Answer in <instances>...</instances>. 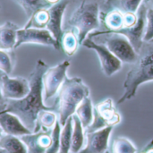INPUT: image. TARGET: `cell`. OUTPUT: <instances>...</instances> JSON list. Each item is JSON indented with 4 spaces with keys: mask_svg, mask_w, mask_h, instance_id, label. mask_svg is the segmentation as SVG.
Returning a JSON list of instances; mask_svg holds the SVG:
<instances>
[{
    "mask_svg": "<svg viewBox=\"0 0 153 153\" xmlns=\"http://www.w3.org/2000/svg\"><path fill=\"white\" fill-rule=\"evenodd\" d=\"M48 68L49 66L43 60H38L29 77L30 85L29 93L21 100L1 98L0 112H9L17 116L32 133L37 126L38 117L42 110H53L56 112L55 105L49 107L44 104L43 76Z\"/></svg>",
    "mask_w": 153,
    "mask_h": 153,
    "instance_id": "obj_1",
    "label": "cell"
},
{
    "mask_svg": "<svg viewBox=\"0 0 153 153\" xmlns=\"http://www.w3.org/2000/svg\"><path fill=\"white\" fill-rule=\"evenodd\" d=\"M138 54L136 63L126 74L123 85L125 91L117 104L133 99L142 84L153 82V41H145Z\"/></svg>",
    "mask_w": 153,
    "mask_h": 153,
    "instance_id": "obj_2",
    "label": "cell"
},
{
    "mask_svg": "<svg viewBox=\"0 0 153 153\" xmlns=\"http://www.w3.org/2000/svg\"><path fill=\"white\" fill-rule=\"evenodd\" d=\"M89 96L90 89L82 78H69L66 76L54 104L56 108L61 126H65L68 118L75 114L82 101Z\"/></svg>",
    "mask_w": 153,
    "mask_h": 153,
    "instance_id": "obj_3",
    "label": "cell"
},
{
    "mask_svg": "<svg viewBox=\"0 0 153 153\" xmlns=\"http://www.w3.org/2000/svg\"><path fill=\"white\" fill-rule=\"evenodd\" d=\"M67 24L76 30L80 45H82L91 32L100 28V12L99 4L97 2L86 3L83 1L73 13Z\"/></svg>",
    "mask_w": 153,
    "mask_h": 153,
    "instance_id": "obj_4",
    "label": "cell"
},
{
    "mask_svg": "<svg viewBox=\"0 0 153 153\" xmlns=\"http://www.w3.org/2000/svg\"><path fill=\"white\" fill-rule=\"evenodd\" d=\"M100 36H102V44L106 45L122 63L133 65L136 63L139 54L126 36L119 33H107Z\"/></svg>",
    "mask_w": 153,
    "mask_h": 153,
    "instance_id": "obj_5",
    "label": "cell"
},
{
    "mask_svg": "<svg viewBox=\"0 0 153 153\" xmlns=\"http://www.w3.org/2000/svg\"><path fill=\"white\" fill-rule=\"evenodd\" d=\"M121 122V116L116 110L112 99H106L94 107V119L90 127L85 129V133H91L97 130L115 126Z\"/></svg>",
    "mask_w": 153,
    "mask_h": 153,
    "instance_id": "obj_6",
    "label": "cell"
},
{
    "mask_svg": "<svg viewBox=\"0 0 153 153\" xmlns=\"http://www.w3.org/2000/svg\"><path fill=\"white\" fill-rule=\"evenodd\" d=\"M82 45L96 52L100 59L101 70L107 77H110L121 70L122 62L108 49L106 45L102 43L99 44L89 37L84 39Z\"/></svg>",
    "mask_w": 153,
    "mask_h": 153,
    "instance_id": "obj_7",
    "label": "cell"
},
{
    "mask_svg": "<svg viewBox=\"0 0 153 153\" xmlns=\"http://www.w3.org/2000/svg\"><path fill=\"white\" fill-rule=\"evenodd\" d=\"M70 66L68 60L49 67L43 76V87H44V100L48 101L56 96L60 88L62 87L65 78L66 72Z\"/></svg>",
    "mask_w": 153,
    "mask_h": 153,
    "instance_id": "obj_8",
    "label": "cell"
},
{
    "mask_svg": "<svg viewBox=\"0 0 153 153\" xmlns=\"http://www.w3.org/2000/svg\"><path fill=\"white\" fill-rule=\"evenodd\" d=\"M23 44H39L53 47L56 50L61 49V46L53 37L48 29L22 28L17 32V43L15 48Z\"/></svg>",
    "mask_w": 153,
    "mask_h": 153,
    "instance_id": "obj_9",
    "label": "cell"
},
{
    "mask_svg": "<svg viewBox=\"0 0 153 153\" xmlns=\"http://www.w3.org/2000/svg\"><path fill=\"white\" fill-rule=\"evenodd\" d=\"M1 98L7 100H21L30 90V81L23 77L11 78L4 72L0 75Z\"/></svg>",
    "mask_w": 153,
    "mask_h": 153,
    "instance_id": "obj_10",
    "label": "cell"
},
{
    "mask_svg": "<svg viewBox=\"0 0 153 153\" xmlns=\"http://www.w3.org/2000/svg\"><path fill=\"white\" fill-rule=\"evenodd\" d=\"M114 126H108L95 132L86 133V145L79 153H106Z\"/></svg>",
    "mask_w": 153,
    "mask_h": 153,
    "instance_id": "obj_11",
    "label": "cell"
},
{
    "mask_svg": "<svg viewBox=\"0 0 153 153\" xmlns=\"http://www.w3.org/2000/svg\"><path fill=\"white\" fill-rule=\"evenodd\" d=\"M67 5H68V1L62 0L59 3L53 4L50 8H48L50 17H49L48 23L47 25V29L50 31V33L56 39V41L59 43L60 46H61L62 37L65 32L63 30L64 13L65 12Z\"/></svg>",
    "mask_w": 153,
    "mask_h": 153,
    "instance_id": "obj_12",
    "label": "cell"
},
{
    "mask_svg": "<svg viewBox=\"0 0 153 153\" xmlns=\"http://www.w3.org/2000/svg\"><path fill=\"white\" fill-rule=\"evenodd\" d=\"M52 130H40L36 133L23 135L21 140L25 143L29 153H47L51 144Z\"/></svg>",
    "mask_w": 153,
    "mask_h": 153,
    "instance_id": "obj_13",
    "label": "cell"
},
{
    "mask_svg": "<svg viewBox=\"0 0 153 153\" xmlns=\"http://www.w3.org/2000/svg\"><path fill=\"white\" fill-rule=\"evenodd\" d=\"M0 126L2 134L17 137H22L32 133L17 116L9 112H0Z\"/></svg>",
    "mask_w": 153,
    "mask_h": 153,
    "instance_id": "obj_14",
    "label": "cell"
},
{
    "mask_svg": "<svg viewBox=\"0 0 153 153\" xmlns=\"http://www.w3.org/2000/svg\"><path fill=\"white\" fill-rule=\"evenodd\" d=\"M19 26L12 22H6L0 27V49H15Z\"/></svg>",
    "mask_w": 153,
    "mask_h": 153,
    "instance_id": "obj_15",
    "label": "cell"
},
{
    "mask_svg": "<svg viewBox=\"0 0 153 153\" xmlns=\"http://www.w3.org/2000/svg\"><path fill=\"white\" fill-rule=\"evenodd\" d=\"M75 115L78 116L84 129H87L91 126L94 119V107L90 96L85 98L78 106Z\"/></svg>",
    "mask_w": 153,
    "mask_h": 153,
    "instance_id": "obj_16",
    "label": "cell"
},
{
    "mask_svg": "<svg viewBox=\"0 0 153 153\" xmlns=\"http://www.w3.org/2000/svg\"><path fill=\"white\" fill-rule=\"evenodd\" d=\"M74 119V130L72 136V145H71V153H79L84 146L85 135H84V127L77 115L73 116Z\"/></svg>",
    "mask_w": 153,
    "mask_h": 153,
    "instance_id": "obj_17",
    "label": "cell"
},
{
    "mask_svg": "<svg viewBox=\"0 0 153 153\" xmlns=\"http://www.w3.org/2000/svg\"><path fill=\"white\" fill-rule=\"evenodd\" d=\"M0 149H4L10 153H29L25 143L20 137L1 134Z\"/></svg>",
    "mask_w": 153,
    "mask_h": 153,
    "instance_id": "obj_18",
    "label": "cell"
},
{
    "mask_svg": "<svg viewBox=\"0 0 153 153\" xmlns=\"http://www.w3.org/2000/svg\"><path fill=\"white\" fill-rule=\"evenodd\" d=\"M25 13L30 19L37 11L41 9H48L52 6L47 0H13Z\"/></svg>",
    "mask_w": 153,
    "mask_h": 153,
    "instance_id": "obj_19",
    "label": "cell"
},
{
    "mask_svg": "<svg viewBox=\"0 0 153 153\" xmlns=\"http://www.w3.org/2000/svg\"><path fill=\"white\" fill-rule=\"evenodd\" d=\"M74 130V119L73 117H69L60 134V152L59 153H71L72 136Z\"/></svg>",
    "mask_w": 153,
    "mask_h": 153,
    "instance_id": "obj_20",
    "label": "cell"
},
{
    "mask_svg": "<svg viewBox=\"0 0 153 153\" xmlns=\"http://www.w3.org/2000/svg\"><path fill=\"white\" fill-rule=\"evenodd\" d=\"M80 45L77 34L73 30H67L64 32L61 40V48L68 56H74Z\"/></svg>",
    "mask_w": 153,
    "mask_h": 153,
    "instance_id": "obj_21",
    "label": "cell"
},
{
    "mask_svg": "<svg viewBox=\"0 0 153 153\" xmlns=\"http://www.w3.org/2000/svg\"><path fill=\"white\" fill-rule=\"evenodd\" d=\"M56 115L53 110H42L37 120V126L33 133L39 132L40 130H51L54 128L55 125L56 124Z\"/></svg>",
    "mask_w": 153,
    "mask_h": 153,
    "instance_id": "obj_22",
    "label": "cell"
},
{
    "mask_svg": "<svg viewBox=\"0 0 153 153\" xmlns=\"http://www.w3.org/2000/svg\"><path fill=\"white\" fill-rule=\"evenodd\" d=\"M143 0H108L107 4L112 9H117L122 13H137L141 7Z\"/></svg>",
    "mask_w": 153,
    "mask_h": 153,
    "instance_id": "obj_23",
    "label": "cell"
},
{
    "mask_svg": "<svg viewBox=\"0 0 153 153\" xmlns=\"http://www.w3.org/2000/svg\"><path fill=\"white\" fill-rule=\"evenodd\" d=\"M49 11L48 9H41L37 11L27 22L24 28H38L47 29V25L49 21Z\"/></svg>",
    "mask_w": 153,
    "mask_h": 153,
    "instance_id": "obj_24",
    "label": "cell"
},
{
    "mask_svg": "<svg viewBox=\"0 0 153 153\" xmlns=\"http://www.w3.org/2000/svg\"><path fill=\"white\" fill-rule=\"evenodd\" d=\"M111 153H137V149L129 139L119 136L113 141Z\"/></svg>",
    "mask_w": 153,
    "mask_h": 153,
    "instance_id": "obj_25",
    "label": "cell"
},
{
    "mask_svg": "<svg viewBox=\"0 0 153 153\" xmlns=\"http://www.w3.org/2000/svg\"><path fill=\"white\" fill-rule=\"evenodd\" d=\"M12 50L0 49V69L7 74H11L15 65V54Z\"/></svg>",
    "mask_w": 153,
    "mask_h": 153,
    "instance_id": "obj_26",
    "label": "cell"
},
{
    "mask_svg": "<svg viewBox=\"0 0 153 153\" xmlns=\"http://www.w3.org/2000/svg\"><path fill=\"white\" fill-rule=\"evenodd\" d=\"M60 134H61V124L59 120L55 125L52 130V140L47 153H59L60 152Z\"/></svg>",
    "mask_w": 153,
    "mask_h": 153,
    "instance_id": "obj_27",
    "label": "cell"
},
{
    "mask_svg": "<svg viewBox=\"0 0 153 153\" xmlns=\"http://www.w3.org/2000/svg\"><path fill=\"white\" fill-rule=\"evenodd\" d=\"M153 40V8L150 7L146 13V29L144 41L149 42Z\"/></svg>",
    "mask_w": 153,
    "mask_h": 153,
    "instance_id": "obj_28",
    "label": "cell"
},
{
    "mask_svg": "<svg viewBox=\"0 0 153 153\" xmlns=\"http://www.w3.org/2000/svg\"><path fill=\"white\" fill-rule=\"evenodd\" d=\"M137 21H138L137 13H124V28L134 27L136 24Z\"/></svg>",
    "mask_w": 153,
    "mask_h": 153,
    "instance_id": "obj_29",
    "label": "cell"
},
{
    "mask_svg": "<svg viewBox=\"0 0 153 153\" xmlns=\"http://www.w3.org/2000/svg\"><path fill=\"white\" fill-rule=\"evenodd\" d=\"M145 153H153V139L143 149Z\"/></svg>",
    "mask_w": 153,
    "mask_h": 153,
    "instance_id": "obj_30",
    "label": "cell"
},
{
    "mask_svg": "<svg viewBox=\"0 0 153 153\" xmlns=\"http://www.w3.org/2000/svg\"><path fill=\"white\" fill-rule=\"evenodd\" d=\"M50 4H57V3H59L60 1H62V0H47Z\"/></svg>",
    "mask_w": 153,
    "mask_h": 153,
    "instance_id": "obj_31",
    "label": "cell"
},
{
    "mask_svg": "<svg viewBox=\"0 0 153 153\" xmlns=\"http://www.w3.org/2000/svg\"><path fill=\"white\" fill-rule=\"evenodd\" d=\"M0 153H10V152H8L7 151H5V150H4V149H0Z\"/></svg>",
    "mask_w": 153,
    "mask_h": 153,
    "instance_id": "obj_32",
    "label": "cell"
},
{
    "mask_svg": "<svg viewBox=\"0 0 153 153\" xmlns=\"http://www.w3.org/2000/svg\"><path fill=\"white\" fill-rule=\"evenodd\" d=\"M150 2H151V3L153 4V0H150Z\"/></svg>",
    "mask_w": 153,
    "mask_h": 153,
    "instance_id": "obj_33",
    "label": "cell"
},
{
    "mask_svg": "<svg viewBox=\"0 0 153 153\" xmlns=\"http://www.w3.org/2000/svg\"><path fill=\"white\" fill-rule=\"evenodd\" d=\"M106 153H111V152H108H108H107Z\"/></svg>",
    "mask_w": 153,
    "mask_h": 153,
    "instance_id": "obj_34",
    "label": "cell"
},
{
    "mask_svg": "<svg viewBox=\"0 0 153 153\" xmlns=\"http://www.w3.org/2000/svg\"><path fill=\"white\" fill-rule=\"evenodd\" d=\"M152 41H153V40H152Z\"/></svg>",
    "mask_w": 153,
    "mask_h": 153,
    "instance_id": "obj_35",
    "label": "cell"
}]
</instances>
